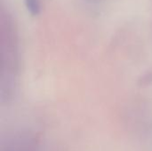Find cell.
<instances>
[{
    "instance_id": "obj_2",
    "label": "cell",
    "mask_w": 152,
    "mask_h": 151,
    "mask_svg": "<svg viewBox=\"0 0 152 151\" xmlns=\"http://www.w3.org/2000/svg\"><path fill=\"white\" fill-rule=\"evenodd\" d=\"M14 151H20V150H14Z\"/></svg>"
},
{
    "instance_id": "obj_1",
    "label": "cell",
    "mask_w": 152,
    "mask_h": 151,
    "mask_svg": "<svg viewBox=\"0 0 152 151\" xmlns=\"http://www.w3.org/2000/svg\"><path fill=\"white\" fill-rule=\"evenodd\" d=\"M27 8L32 14H37L40 12L39 0H26Z\"/></svg>"
}]
</instances>
